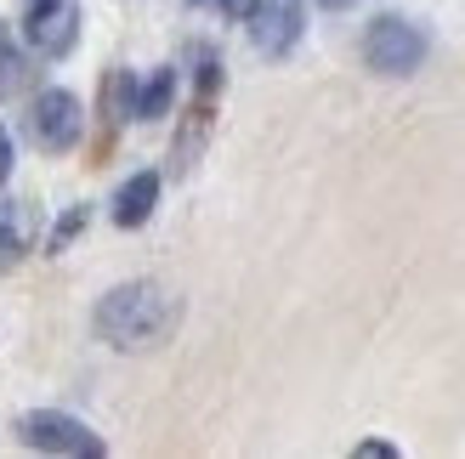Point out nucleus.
<instances>
[{
  "instance_id": "14",
  "label": "nucleus",
  "mask_w": 465,
  "mask_h": 459,
  "mask_svg": "<svg viewBox=\"0 0 465 459\" xmlns=\"http://www.w3.org/2000/svg\"><path fill=\"white\" fill-rule=\"evenodd\" d=\"M323 6H330V12H346V6H358V0H323Z\"/></svg>"
},
{
  "instance_id": "11",
  "label": "nucleus",
  "mask_w": 465,
  "mask_h": 459,
  "mask_svg": "<svg viewBox=\"0 0 465 459\" xmlns=\"http://www.w3.org/2000/svg\"><path fill=\"white\" fill-rule=\"evenodd\" d=\"M216 6H222L227 17H239V23H250V12L262 6V0H216Z\"/></svg>"
},
{
  "instance_id": "6",
  "label": "nucleus",
  "mask_w": 465,
  "mask_h": 459,
  "mask_svg": "<svg viewBox=\"0 0 465 459\" xmlns=\"http://www.w3.org/2000/svg\"><path fill=\"white\" fill-rule=\"evenodd\" d=\"M250 34H255V52L262 57H284L301 40V6L295 0H262L250 12Z\"/></svg>"
},
{
  "instance_id": "7",
  "label": "nucleus",
  "mask_w": 465,
  "mask_h": 459,
  "mask_svg": "<svg viewBox=\"0 0 465 459\" xmlns=\"http://www.w3.org/2000/svg\"><path fill=\"white\" fill-rule=\"evenodd\" d=\"M153 204H159V176L143 171V176H131L120 193H114V221L120 227H143L153 216Z\"/></svg>"
},
{
  "instance_id": "3",
  "label": "nucleus",
  "mask_w": 465,
  "mask_h": 459,
  "mask_svg": "<svg viewBox=\"0 0 465 459\" xmlns=\"http://www.w3.org/2000/svg\"><path fill=\"white\" fill-rule=\"evenodd\" d=\"M17 443H29L40 454H74V459H97L103 437L74 415H57V408H35V415L17 420Z\"/></svg>"
},
{
  "instance_id": "1",
  "label": "nucleus",
  "mask_w": 465,
  "mask_h": 459,
  "mask_svg": "<svg viewBox=\"0 0 465 459\" xmlns=\"http://www.w3.org/2000/svg\"><path fill=\"white\" fill-rule=\"evenodd\" d=\"M182 317V301L159 284H120L114 295H103L97 307V335L120 352H148V347H165L171 329Z\"/></svg>"
},
{
  "instance_id": "2",
  "label": "nucleus",
  "mask_w": 465,
  "mask_h": 459,
  "mask_svg": "<svg viewBox=\"0 0 465 459\" xmlns=\"http://www.w3.org/2000/svg\"><path fill=\"white\" fill-rule=\"evenodd\" d=\"M363 63L375 74H414L426 63V34L409 17H375L363 34Z\"/></svg>"
},
{
  "instance_id": "4",
  "label": "nucleus",
  "mask_w": 465,
  "mask_h": 459,
  "mask_svg": "<svg viewBox=\"0 0 465 459\" xmlns=\"http://www.w3.org/2000/svg\"><path fill=\"white\" fill-rule=\"evenodd\" d=\"M23 34H29V45H35L40 57L74 52V40H80V12H74V0H29Z\"/></svg>"
},
{
  "instance_id": "10",
  "label": "nucleus",
  "mask_w": 465,
  "mask_h": 459,
  "mask_svg": "<svg viewBox=\"0 0 465 459\" xmlns=\"http://www.w3.org/2000/svg\"><path fill=\"white\" fill-rule=\"evenodd\" d=\"M17 80H23V57L12 52V34H6V23H0V97L17 91Z\"/></svg>"
},
{
  "instance_id": "5",
  "label": "nucleus",
  "mask_w": 465,
  "mask_h": 459,
  "mask_svg": "<svg viewBox=\"0 0 465 459\" xmlns=\"http://www.w3.org/2000/svg\"><path fill=\"white\" fill-rule=\"evenodd\" d=\"M29 120H35V142L52 148V153H68L80 142V131H85V113H80L74 91H40Z\"/></svg>"
},
{
  "instance_id": "8",
  "label": "nucleus",
  "mask_w": 465,
  "mask_h": 459,
  "mask_svg": "<svg viewBox=\"0 0 465 459\" xmlns=\"http://www.w3.org/2000/svg\"><path fill=\"white\" fill-rule=\"evenodd\" d=\"M35 233V216H29V204H17V199H0V256H12V249H23Z\"/></svg>"
},
{
  "instance_id": "12",
  "label": "nucleus",
  "mask_w": 465,
  "mask_h": 459,
  "mask_svg": "<svg viewBox=\"0 0 465 459\" xmlns=\"http://www.w3.org/2000/svg\"><path fill=\"white\" fill-rule=\"evenodd\" d=\"M358 454H363V459H391L398 448H391V443H358Z\"/></svg>"
},
{
  "instance_id": "13",
  "label": "nucleus",
  "mask_w": 465,
  "mask_h": 459,
  "mask_svg": "<svg viewBox=\"0 0 465 459\" xmlns=\"http://www.w3.org/2000/svg\"><path fill=\"white\" fill-rule=\"evenodd\" d=\"M6 176H12V136L0 131V181H6Z\"/></svg>"
},
{
  "instance_id": "9",
  "label": "nucleus",
  "mask_w": 465,
  "mask_h": 459,
  "mask_svg": "<svg viewBox=\"0 0 465 459\" xmlns=\"http://www.w3.org/2000/svg\"><path fill=\"white\" fill-rule=\"evenodd\" d=\"M171 97H176V74H171V68H159V74L143 85V97L131 103V113H136V120H159V113L171 108Z\"/></svg>"
}]
</instances>
